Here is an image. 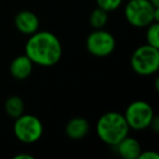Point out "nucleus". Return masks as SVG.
<instances>
[{"instance_id": "obj_12", "label": "nucleus", "mask_w": 159, "mask_h": 159, "mask_svg": "<svg viewBox=\"0 0 159 159\" xmlns=\"http://www.w3.org/2000/svg\"><path fill=\"white\" fill-rule=\"evenodd\" d=\"M5 110L7 115L13 119L20 117L24 111V102L22 98L16 95L10 96L5 102Z\"/></svg>"}, {"instance_id": "obj_10", "label": "nucleus", "mask_w": 159, "mask_h": 159, "mask_svg": "<svg viewBox=\"0 0 159 159\" xmlns=\"http://www.w3.org/2000/svg\"><path fill=\"white\" fill-rule=\"evenodd\" d=\"M117 152L124 159H137L142 152L141 144L136 139L125 136L121 142L116 145Z\"/></svg>"}, {"instance_id": "obj_1", "label": "nucleus", "mask_w": 159, "mask_h": 159, "mask_svg": "<svg viewBox=\"0 0 159 159\" xmlns=\"http://www.w3.org/2000/svg\"><path fill=\"white\" fill-rule=\"evenodd\" d=\"M25 55L30 58L33 64L52 66L61 59V43L51 32L37 31L30 35L25 44Z\"/></svg>"}, {"instance_id": "obj_9", "label": "nucleus", "mask_w": 159, "mask_h": 159, "mask_svg": "<svg viewBox=\"0 0 159 159\" xmlns=\"http://www.w3.org/2000/svg\"><path fill=\"white\" fill-rule=\"evenodd\" d=\"M32 71H33V62L25 53L16 57L10 64V74L19 81L27 79L31 75Z\"/></svg>"}, {"instance_id": "obj_2", "label": "nucleus", "mask_w": 159, "mask_h": 159, "mask_svg": "<svg viewBox=\"0 0 159 159\" xmlns=\"http://www.w3.org/2000/svg\"><path fill=\"white\" fill-rule=\"evenodd\" d=\"M128 123L122 113L109 111L98 119L96 124V133L100 141L110 146H116L129 135Z\"/></svg>"}, {"instance_id": "obj_14", "label": "nucleus", "mask_w": 159, "mask_h": 159, "mask_svg": "<svg viewBox=\"0 0 159 159\" xmlns=\"http://www.w3.org/2000/svg\"><path fill=\"white\" fill-rule=\"evenodd\" d=\"M146 42L152 47L159 48V23L152 22L146 30Z\"/></svg>"}, {"instance_id": "obj_16", "label": "nucleus", "mask_w": 159, "mask_h": 159, "mask_svg": "<svg viewBox=\"0 0 159 159\" xmlns=\"http://www.w3.org/2000/svg\"><path fill=\"white\" fill-rule=\"evenodd\" d=\"M137 159H159V154L154 150H145L141 152Z\"/></svg>"}, {"instance_id": "obj_17", "label": "nucleus", "mask_w": 159, "mask_h": 159, "mask_svg": "<svg viewBox=\"0 0 159 159\" xmlns=\"http://www.w3.org/2000/svg\"><path fill=\"white\" fill-rule=\"evenodd\" d=\"M13 159H34V156H32V155H30V154H24V152H22V154L16 155V156L13 157Z\"/></svg>"}, {"instance_id": "obj_7", "label": "nucleus", "mask_w": 159, "mask_h": 159, "mask_svg": "<svg viewBox=\"0 0 159 159\" xmlns=\"http://www.w3.org/2000/svg\"><path fill=\"white\" fill-rule=\"evenodd\" d=\"M86 49L94 57H108L116 49V39L109 32L102 29L93 31L86 38Z\"/></svg>"}, {"instance_id": "obj_18", "label": "nucleus", "mask_w": 159, "mask_h": 159, "mask_svg": "<svg viewBox=\"0 0 159 159\" xmlns=\"http://www.w3.org/2000/svg\"><path fill=\"white\" fill-rule=\"evenodd\" d=\"M150 2H152V6H155V7L159 8V0H149Z\"/></svg>"}, {"instance_id": "obj_4", "label": "nucleus", "mask_w": 159, "mask_h": 159, "mask_svg": "<svg viewBox=\"0 0 159 159\" xmlns=\"http://www.w3.org/2000/svg\"><path fill=\"white\" fill-rule=\"evenodd\" d=\"M131 66L136 74L148 76L159 69V48L146 44L135 49L131 57Z\"/></svg>"}, {"instance_id": "obj_15", "label": "nucleus", "mask_w": 159, "mask_h": 159, "mask_svg": "<svg viewBox=\"0 0 159 159\" xmlns=\"http://www.w3.org/2000/svg\"><path fill=\"white\" fill-rule=\"evenodd\" d=\"M123 0H96L97 7L105 10L106 12H111L117 10L122 5Z\"/></svg>"}, {"instance_id": "obj_6", "label": "nucleus", "mask_w": 159, "mask_h": 159, "mask_svg": "<svg viewBox=\"0 0 159 159\" xmlns=\"http://www.w3.org/2000/svg\"><path fill=\"white\" fill-rule=\"evenodd\" d=\"M124 118L129 128L141 131L149 128L155 117L152 107L143 100L131 102L124 112Z\"/></svg>"}, {"instance_id": "obj_11", "label": "nucleus", "mask_w": 159, "mask_h": 159, "mask_svg": "<svg viewBox=\"0 0 159 159\" xmlns=\"http://www.w3.org/2000/svg\"><path fill=\"white\" fill-rule=\"evenodd\" d=\"M89 131V123L86 119L76 117L71 119L66 125V134L71 139H81L87 135Z\"/></svg>"}, {"instance_id": "obj_5", "label": "nucleus", "mask_w": 159, "mask_h": 159, "mask_svg": "<svg viewBox=\"0 0 159 159\" xmlns=\"http://www.w3.org/2000/svg\"><path fill=\"white\" fill-rule=\"evenodd\" d=\"M44 128L43 123L36 116L21 115L16 118L13 124V133L20 142L25 144L36 143L42 137Z\"/></svg>"}, {"instance_id": "obj_3", "label": "nucleus", "mask_w": 159, "mask_h": 159, "mask_svg": "<svg viewBox=\"0 0 159 159\" xmlns=\"http://www.w3.org/2000/svg\"><path fill=\"white\" fill-rule=\"evenodd\" d=\"M124 16L133 26L147 27L159 21V8L152 6L149 0H130L124 8Z\"/></svg>"}, {"instance_id": "obj_13", "label": "nucleus", "mask_w": 159, "mask_h": 159, "mask_svg": "<svg viewBox=\"0 0 159 159\" xmlns=\"http://www.w3.org/2000/svg\"><path fill=\"white\" fill-rule=\"evenodd\" d=\"M108 22V12L100 8H96L89 14V24L94 30L104 29V26Z\"/></svg>"}, {"instance_id": "obj_8", "label": "nucleus", "mask_w": 159, "mask_h": 159, "mask_svg": "<svg viewBox=\"0 0 159 159\" xmlns=\"http://www.w3.org/2000/svg\"><path fill=\"white\" fill-rule=\"evenodd\" d=\"M14 24L19 32L25 35H32L38 31L39 19L34 12L29 10L20 11L14 18Z\"/></svg>"}]
</instances>
